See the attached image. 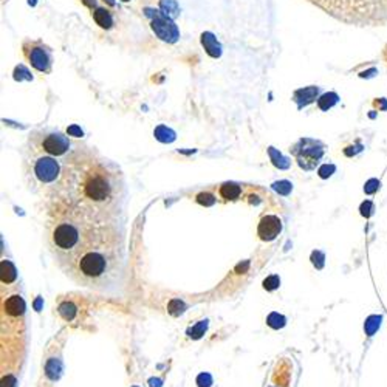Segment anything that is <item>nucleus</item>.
Listing matches in <instances>:
<instances>
[{
	"label": "nucleus",
	"mask_w": 387,
	"mask_h": 387,
	"mask_svg": "<svg viewBox=\"0 0 387 387\" xmlns=\"http://www.w3.org/2000/svg\"><path fill=\"white\" fill-rule=\"evenodd\" d=\"M378 189H380V182H378V180H375V178L369 180V182L365 183V186H364V192H365V194H369V195L375 194Z\"/></svg>",
	"instance_id": "16"
},
{
	"label": "nucleus",
	"mask_w": 387,
	"mask_h": 387,
	"mask_svg": "<svg viewBox=\"0 0 387 387\" xmlns=\"http://www.w3.org/2000/svg\"><path fill=\"white\" fill-rule=\"evenodd\" d=\"M14 79L16 81H23V79H26V81H33V76L30 74V71H28L23 65H19V67H16L14 68Z\"/></svg>",
	"instance_id": "13"
},
{
	"label": "nucleus",
	"mask_w": 387,
	"mask_h": 387,
	"mask_svg": "<svg viewBox=\"0 0 387 387\" xmlns=\"http://www.w3.org/2000/svg\"><path fill=\"white\" fill-rule=\"evenodd\" d=\"M324 144L311 138H302L293 146L291 154L304 171H313L324 157Z\"/></svg>",
	"instance_id": "2"
},
{
	"label": "nucleus",
	"mask_w": 387,
	"mask_h": 387,
	"mask_svg": "<svg viewBox=\"0 0 387 387\" xmlns=\"http://www.w3.org/2000/svg\"><path fill=\"white\" fill-rule=\"evenodd\" d=\"M282 231V223L276 215H267L263 217L259 225V235L262 240H273L276 239L279 232Z\"/></svg>",
	"instance_id": "7"
},
{
	"label": "nucleus",
	"mask_w": 387,
	"mask_h": 387,
	"mask_svg": "<svg viewBox=\"0 0 387 387\" xmlns=\"http://www.w3.org/2000/svg\"><path fill=\"white\" fill-rule=\"evenodd\" d=\"M274 187H276L277 191H280L284 195H287V194L291 191V184H290L288 182H280V183L274 184Z\"/></svg>",
	"instance_id": "21"
},
{
	"label": "nucleus",
	"mask_w": 387,
	"mask_h": 387,
	"mask_svg": "<svg viewBox=\"0 0 387 387\" xmlns=\"http://www.w3.org/2000/svg\"><path fill=\"white\" fill-rule=\"evenodd\" d=\"M93 19H95V22L101 26V28H112L113 25V17H112V13L107 11L106 8H96L95 13H93Z\"/></svg>",
	"instance_id": "9"
},
{
	"label": "nucleus",
	"mask_w": 387,
	"mask_h": 387,
	"mask_svg": "<svg viewBox=\"0 0 387 387\" xmlns=\"http://www.w3.org/2000/svg\"><path fill=\"white\" fill-rule=\"evenodd\" d=\"M197 202L202 203V205H206V206H211V205L215 203V198L211 194H198L197 195Z\"/></svg>",
	"instance_id": "18"
},
{
	"label": "nucleus",
	"mask_w": 387,
	"mask_h": 387,
	"mask_svg": "<svg viewBox=\"0 0 387 387\" xmlns=\"http://www.w3.org/2000/svg\"><path fill=\"white\" fill-rule=\"evenodd\" d=\"M242 189L239 184H234V183H225L222 187H220V195L223 198H237L240 195Z\"/></svg>",
	"instance_id": "11"
},
{
	"label": "nucleus",
	"mask_w": 387,
	"mask_h": 387,
	"mask_svg": "<svg viewBox=\"0 0 387 387\" xmlns=\"http://www.w3.org/2000/svg\"><path fill=\"white\" fill-rule=\"evenodd\" d=\"M336 102V95H324L322 98L319 99V107L322 110H327L328 107H332L333 104Z\"/></svg>",
	"instance_id": "14"
},
{
	"label": "nucleus",
	"mask_w": 387,
	"mask_h": 387,
	"mask_svg": "<svg viewBox=\"0 0 387 387\" xmlns=\"http://www.w3.org/2000/svg\"><path fill=\"white\" fill-rule=\"evenodd\" d=\"M5 308H8L9 313L19 315V313H22V310H23V300L19 299V296H14V297L9 299V302L5 305Z\"/></svg>",
	"instance_id": "12"
},
{
	"label": "nucleus",
	"mask_w": 387,
	"mask_h": 387,
	"mask_svg": "<svg viewBox=\"0 0 387 387\" xmlns=\"http://www.w3.org/2000/svg\"><path fill=\"white\" fill-rule=\"evenodd\" d=\"M68 135H76V137H82V130L76 126H71L68 129Z\"/></svg>",
	"instance_id": "23"
},
{
	"label": "nucleus",
	"mask_w": 387,
	"mask_h": 387,
	"mask_svg": "<svg viewBox=\"0 0 387 387\" xmlns=\"http://www.w3.org/2000/svg\"><path fill=\"white\" fill-rule=\"evenodd\" d=\"M333 172H335V166H324V167H320L319 175L322 178H327V177L332 175Z\"/></svg>",
	"instance_id": "22"
},
{
	"label": "nucleus",
	"mask_w": 387,
	"mask_h": 387,
	"mask_svg": "<svg viewBox=\"0 0 387 387\" xmlns=\"http://www.w3.org/2000/svg\"><path fill=\"white\" fill-rule=\"evenodd\" d=\"M122 2H129V0H122Z\"/></svg>",
	"instance_id": "25"
},
{
	"label": "nucleus",
	"mask_w": 387,
	"mask_h": 387,
	"mask_svg": "<svg viewBox=\"0 0 387 387\" xmlns=\"http://www.w3.org/2000/svg\"><path fill=\"white\" fill-rule=\"evenodd\" d=\"M263 287H265L267 290H274L279 287V277L277 276H271L268 277L265 282H263Z\"/></svg>",
	"instance_id": "20"
},
{
	"label": "nucleus",
	"mask_w": 387,
	"mask_h": 387,
	"mask_svg": "<svg viewBox=\"0 0 387 387\" xmlns=\"http://www.w3.org/2000/svg\"><path fill=\"white\" fill-rule=\"evenodd\" d=\"M59 186L68 187L71 206L67 214L95 219L118 215L122 189L119 175L99 159L81 152L71 155L65 159Z\"/></svg>",
	"instance_id": "1"
},
{
	"label": "nucleus",
	"mask_w": 387,
	"mask_h": 387,
	"mask_svg": "<svg viewBox=\"0 0 387 387\" xmlns=\"http://www.w3.org/2000/svg\"><path fill=\"white\" fill-rule=\"evenodd\" d=\"M34 175L42 183H51L61 175V166L54 158L41 157L34 163Z\"/></svg>",
	"instance_id": "4"
},
{
	"label": "nucleus",
	"mask_w": 387,
	"mask_h": 387,
	"mask_svg": "<svg viewBox=\"0 0 387 387\" xmlns=\"http://www.w3.org/2000/svg\"><path fill=\"white\" fill-rule=\"evenodd\" d=\"M104 2H107V3H109L110 6H113V5H115V0H104Z\"/></svg>",
	"instance_id": "24"
},
{
	"label": "nucleus",
	"mask_w": 387,
	"mask_h": 387,
	"mask_svg": "<svg viewBox=\"0 0 387 387\" xmlns=\"http://www.w3.org/2000/svg\"><path fill=\"white\" fill-rule=\"evenodd\" d=\"M23 56L30 62L33 68L41 73H50L53 67V54L50 46H46L41 41H25L23 42Z\"/></svg>",
	"instance_id": "3"
},
{
	"label": "nucleus",
	"mask_w": 387,
	"mask_h": 387,
	"mask_svg": "<svg viewBox=\"0 0 387 387\" xmlns=\"http://www.w3.org/2000/svg\"><path fill=\"white\" fill-rule=\"evenodd\" d=\"M324 254L320 252V251H315L313 254H311V260H313V263L316 265V268H322L324 267Z\"/></svg>",
	"instance_id": "19"
},
{
	"label": "nucleus",
	"mask_w": 387,
	"mask_h": 387,
	"mask_svg": "<svg viewBox=\"0 0 387 387\" xmlns=\"http://www.w3.org/2000/svg\"><path fill=\"white\" fill-rule=\"evenodd\" d=\"M360 211H361V215H363V217H365V219H369V217L372 215V212H373V203H372L370 200L363 202L361 206H360Z\"/></svg>",
	"instance_id": "15"
},
{
	"label": "nucleus",
	"mask_w": 387,
	"mask_h": 387,
	"mask_svg": "<svg viewBox=\"0 0 387 387\" xmlns=\"http://www.w3.org/2000/svg\"><path fill=\"white\" fill-rule=\"evenodd\" d=\"M41 146L46 154L61 157L68 152L70 141L64 134H61V132H54V134H48L46 137H44Z\"/></svg>",
	"instance_id": "5"
},
{
	"label": "nucleus",
	"mask_w": 387,
	"mask_h": 387,
	"mask_svg": "<svg viewBox=\"0 0 387 387\" xmlns=\"http://www.w3.org/2000/svg\"><path fill=\"white\" fill-rule=\"evenodd\" d=\"M202 44L205 46L206 53L212 56V58H219L222 54V45L219 44V41L215 39V36L212 33H203L202 34Z\"/></svg>",
	"instance_id": "8"
},
{
	"label": "nucleus",
	"mask_w": 387,
	"mask_h": 387,
	"mask_svg": "<svg viewBox=\"0 0 387 387\" xmlns=\"http://www.w3.org/2000/svg\"><path fill=\"white\" fill-rule=\"evenodd\" d=\"M270 155H271V158H273V163H274L276 166H279V167H288V164H285V163H280V161H285L284 158H282V155L280 154H277L274 149H270Z\"/></svg>",
	"instance_id": "17"
},
{
	"label": "nucleus",
	"mask_w": 387,
	"mask_h": 387,
	"mask_svg": "<svg viewBox=\"0 0 387 387\" xmlns=\"http://www.w3.org/2000/svg\"><path fill=\"white\" fill-rule=\"evenodd\" d=\"M381 322H383V316L381 315H372V316L367 318L365 322H364V332H365V335L367 336H373L380 330Z\"/></svg>",
	"instance_id": "10"
},
{
	"label": "nucleus",
	"mask_w": 387,
	"mask_h": 387,
	"mask_svg": "<svg viewBox=\"0 0 387 387\" xmlns=\"http://www.w3.org/2000/svg\"><path fill=\"white\" fill-rule=\"evenodd\" d=\"M152 28H154V31L159 36V39H163L166 42L174 44L178 39L177 26L159 13L155 16V21L152 22Z\"/></svg>",
	"instance_id": "6"
}]
</instances>
